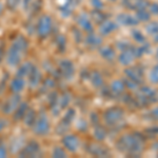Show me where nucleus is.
<instances>
[{"label": "nucleus", "instance_id": "f257e3e1", "mask_svg": "<svg viewBox=\"0 0 158 158\" xmlns=\"http://www.w3.org/2000/svg\"><path fill=\"white\" fill-rule=\"evenodd\" d=\"M116 148L119 152L127 156H140L144 149L143 138L139 133L123 134L117 139Z\"/></svg>", "mask_w": 158, "mask_h": 158}, {"label": "nucleus", "instance_id": "f03ea898", "mask_svg": "<svg viewBox=\"0 0 158 158\" xmlns=\"http://www.w3.org/2000/svg\"><path fill=\"white\" fill-rule=\"evenodd\" d=\"M30 48L29 40L24 36L19 35L12 41L9 49L6 51V59L7 65L11 68H17L23 61L24 56L27 54Z\"/></svg>", "mask_w": 158, "mask_h": 158}, {"label": "nucleus", "instance_id": "7ed1b4c3", "mask_svg": "<svg viewBox=\"0 0 158 158\" xmlns=\"http://www.w3.org/2000/svg\"><path fill=\"white\" fill-rule=\"evenodd\" d=\"M102 118L110 128L119 129L124 123V110L120 106H112L103 112Z\"/></svg>", "mask_w": 158, "mask_h": 158}, {"label": "nucleus", "instance_id": "20e7f679", "mask_svg": "<svg viewBox=\"0 0 158 158\" xmlns=\"http://www.w3.org/2000/svg\"><path fill=\"white\" fill-rule=\"evenodd\" d=\"M137 96L136 101L138 106H148L150 104H154L158 102V93L155 89L151 86L143 85L140 86L138 91L136 92Z\"/></svg>", "mask_w": 158, "mask_h": 158}, {"label": "nucleus", "instance_id": "39448f33", "mask_svg": "<svg viewBox=\"0 0 158 158\" xmlns=\"http://www.w3.org/2000/svg\"><path fill=\"white\" fill-rule=\"evenodd\" d=\"M32 131L38 137H45L51 132V120L45 113H38L36 120L32 126Z\"/></svg>", "mask_w": 158, "mask_h": 158}, {"label": "nucleus", "instance_id": "423d86ee", "mask_svg": "<svg viewBox=\"0 0 158 158\" xmlns=\"http://www.w3.org/2000/svg\"><path fill=\"white\" fill-rule=\"evenodd\" d=\"M53 30V19L49 15H41L36 24V34L39 39H45Z\"/></svg>", "mask_w": 158, "mask_h": 158}, {"label": "nucleus", "instance_id": "0eeeda50", "mask_svg": "<svg viewBox=\"0 0 158 158\" xmlns=\"http://www.w3.org/2000/svg\"><path fill=\"white\" fill-rule=\"evenodd\" d=\"M42 154L41 147H40L39 142L36 140H29L27 142H25L23 147L21 148V150L17 153L18 157H39Z\"/></svg>", "mask_w": 158, "mask_h": 158}, {"label": "nucleus", "instance_id": "6e6552de", "mask_svg": "<svg viewBox=\"0 0 158 158\" xmlns=\"http://www.w3.org/2000/svg\"><path fill=\"white\" fill-rule=\"evenodd\" d=\"M21 94H12L7 96L1 106V112L4 116H12L17 106L21 103Z\"/></svg>", "mask_w": 158, "mask_h": 158}, {"label": "nucleus", "instance_id": "1a4fd4ad", "mask_svg": "<svg viewBox=\"0 0 158 158\" xmlns=\"http://www.w3.org/2000/svg\"><path fill=\"white\" fill-rule=\"evenodd\" d=\"M61 143L62 147L67 150L68 153H76L79 150L80 147V139L77 135L75 134H64L61 139Z\"/></svg>", "mask_w": 158, "mask_h": 158}, {"label": "nucleus", "instance_id": "9d476101", "mask_svg": "<svg viewBox=\"0 0 158 158\" xmlns=\"http://www.w3.org/2000/svg\"><path fill=\"white\" fill-rule=\"evenodd\" d=\"M86 151L90 155L95 157H108L110 155L108 148L101 144L100 141H97V140L95 142H89L86 144Z\"/></svg>", "mask_w": 158, "mask_h": 158}, {"label": "nucleus", "instance_id": "9b49d317", "mask_svg": "<svg viewBox=\"0 0 158 158\" xmlns=\"http://www.w3.org/2000/svg\"><path fill=\"white\" fill-rule=\"evenodd\" d=\"M27 79L15 75V77L9 81V91L12 94H21L27 88Z\"/></svg>", "mask_w": 158, "mask_h": 158}, {"label": "nucleus", "instance_id": "f8f14e48", "mask_svg": "<svg viewBox=\"0 0 158 158\" xmlns=\"http://www.w3.org/2000/svg\"><path fill=\"white\" fill-rule=\"evenodd\" d=\"M58 70H59L60 75L65 79H72L73 76L75 75V67L74 63L69 59L61 60L58 64Z\"/></svg>", "mask_w": 158, "mask_h": 158}, {"label": "nucleus", "instance_id": "ddd939ff", "mask_svg": "<svg viewBox=\"0 0 158 158\" xmlns=\"http://www.w3.org/2000/svg\"><path fill=\"white\" fill-rule=\"evenodd\" d=\"M124 75L127 78L131 79V80L137 82L138 85H142V80H143V71L142 69H140L139 67H127V69H124Z\"/></svg>", "mask_w": 158, "mask_h": 158}, {"label": "nucleus", "instance_id": "4468645a", "mask_svg": "<svg viewBox=\"0 0 158 158\" xmlns=\"http://www.w3.org/2000/svg\"><path fill=\"white\" fill-rule=\"evenodd\" d=\"M43 78H42V74L40 72V70L38 69L36 65H34L33 68L32 72L27 77V85H29L30 89H36L38 88L40 85H41Z\"/></svg>", "mask_w": 158, "mask_h": 158}, {"label": "nucleus", "instance_id": "2eb2a0df", "mask_svg": "<svg viewBox=\"0 0 158 158\" xmlns=\"http://www.w3.org/2000/svg\"><path fill=\"white\" fill-rule=\"evenodd\" d=\"M118 27L119 24L117 22L113 21V20L106 19L104 21H102L99 24V29H98L99 35H101V36H109L110 34L115 32L118 29Z\"/></svg>", "mask_w": 158, "mask_h": 158}, {"label": "nucleus", "instance_id": "dca6fc26", "mask_svg": "<svg viewBox=\"0 0 158 158\" xmlns=\"http://www.w3.org/2000/svg\"><path fill=\"white\" fill-rule=\"evenodd\" d=\"M76 21H77V24L82 31H85L86 33L94 32V25L92 23V20L85 13H80L76 18Z\"/></svg>", "mask_w": 158, "mask_h": 158}, {"label": "nucleus", "instance_id": "f3484780", "mask_svg": "<svg viewBox=\"0 0 158 158\" xmlns=\"http://www.w3.org/2000/svg\"><path fill=\"white\" fill-rule=\"evenodd\" d=\"M116 22L118 24L124 25V27H135L139 23L138 19L133 15L127 14V13H121V14L116 16Z\"/></svg>", "mask_w": 158, "mask_h": 158}, {"label": "nucleus", "instance_id": "a211bd4d", "mask_svg": "<svg viewBox=\"0 0 158 158\" xmlns=\"http://www.w3.org/2000/svg\"><path fill=\"white\" fill-rule=\"evenodd\" d=\"M133 47V45H132ZM132 47L130 48L128 50H124L122 51L120 54L118 55V61L121 65L123 67H129V65L132 64V62L136 59L135 58V55H134V52H133V49Z\"/></svg>", "mask_w": 158, "mask_h": 158}, {"label": "nucleus", "instance_id": "6ab92c4d", "mask_svg": "<svg viewBox=\"0 0 158 158\" xmlns=\"http://www.w3.org/2000/svg\"><path fill=\"white\" fill-rule=\"evenodd\" d=\"M122 3H123V6L126 7H128L129 10L138 11V10L148 9L150 2L148 0H123Z\"/></svg>", "mask_w": 158, "mask_h": 158}, {"label": "nucleus", "instance_id": "aec40b11", "mask_svg": "<svg viewBox=\"0 0 158 158\" xmlns=\"http://www.w3.org/2000/svg\"><path fill=\"white\" fill-rule=\"evenodd\" d=\"M98 52H99V55L101 56V58L109 61V62H112V61H114L116 59L115 50L112 47H110V45H101V47H99Z\"/></svg>", "mask_w": 158, "mask_h": 158}, {"label": "nucleus", "instance_id": "412c9836", "mask_svg": "<svg viewBox=\"0 0 158 158\" xmlns=\"http://www.w3.org/2000/svg\"><path fill=\"white\" fill-rule=\"evenodd\" d=\"M33 68H34V64H33L31 61H24V62H21L18 67H17L16 76L27 79L31 72H32Z\"/></svg>", "mask_w": 158, "mask_h": 158}, {"label": "nucleus", "instance_id": "4be33fe9", "mask_svg": "<svg viewBox=\"0 0 158 158\" xmlns=\"http://www.w3.org/2000/svg\"><path fill=\"white\" fill-rule=\"evenodd\" d=\"M110 94H112L113 96H121L126 91V85H124L123 80L120 79H116L113 80L110 85Z\"/></svg>", "mask_w": 158, "mask_h": 158}, {"label": "nucleus", "instance_id": "5701e85b", "mask_svg": "<svg viewBox=\"0 0 158 158\" xmlns=\"http://www.w3.org/2000/svg\"><path fill=\"white\" fill-rule=\"evenodd\" d=\"M85 43L90 48H98L99 49V47H101L102 44V37L101 35H97L94 32L88 33L85 37Z\"/></svg>", "mask_w": 158, "mask_h": 158}, {"label": "nucleus", "instance_id": "b1692460", "mask_svg": "<svg viewBox=\"0 0 158 158\" xmlns=\"http://www.w3.org/2000/svg\"><path fill=\"white\" fill-rule=\"evenodd\" d=\"M30 106L27 102H24V101H21V103L17 106V109L15 110V112L12 114V117H13V120L14 121H22L23 117L27 113V111L29 110Z\"/></svg>", "mask_w": 158, "mask_h": 158}, {"label": "nucleus", "instance_id": "393cba45", "mask_svg": "<svg viewBox=\"0 0 158 158\" xmlns=\"http://www.w3.org/2000/svg\"><path fill=\"white\" fill-rule=\"evenodd\" d=\"M89 79H90L92 85L96 89H100L103 86V83H104V80H103V77L101 75L100 72L98 71H93V72L90 73L89 75Z\"/></svg>", "mask_w": 158, "mask_h": 158}, {"label": "nucleus", "instance_id": "a878e982", "mask_svg": "<svg viewBox=\"0 0 158 158\" xmlns=\"http://www.w3.org/2000/svg\"><path fill=\"white\" fill-rule=\"evenodd\" d=\"M37 114L38 113L34 109L29 108V110L27 111V113H25V115L23 117V119H22V122H23L24 126L27 127V128H32V126L34 124L35 120H36Z\"/></svg>", "mask_w": 158, "mask_h": 158}, {"label": "nucleus", "instance_id": "bb28decb", "mask_svg": "<svg viewBox=\"0 0 158 158\" xmlns=\"http://www.w3.org/2000/svg\"><path fill=\"white\" fill-rule=\"evenodd\" d=\"M93 135H94L95 140H97V141H103L106 137V130L104 129V127H102L101 124L97 123L94 126Z\"/></svg>", "mask_w": 158, "mask_h": 158}, {"label": "nucleus", "instance_id": "cd10ccee", "mask_svg": "<svg viewBox=\"0 0 158 158\" xmlns=\"http://www.w3.org/2000/svg\"><path fill=\"white\" fill-rule=\"evenodd\" d=\"M151 16H152V15L150 14V12L148 11L147 9L138 10V11H136V14H135V17L138 19V21H141V22L150 21V19H151Z\"/></svg>", "mask_w": 158, "mask_h": 158}, {"label": "nucleus", "instance_id": "c85d7f7f", "mask_svg": "<svg viewBox=\"0 0 158 158\" xmlns=\"http://www.w3.org/2000/svg\"><path fill=\"white\" fill-rule=\"evenodd\" d=\"M106 19V16L101 12V10H96L94 9V11H92V20L96 23L100 24L101 22L104 21Z\"/></svg>", "mask_w": 158, "mask_h": 158}, {"label": "nucleus", "instance_id": "c756f323", "mask_svg": "<svg viewBox=\"0 0 158 158\" xmlns=\"http://www.w3.org/2000/svg\"><path fill=\"white\" fill-rule=\"evenodd\" d=\"M131 35H132V37H133V39L135 40V42L139 43V44H142V43L147 42L146 41V36L142 34V32L140 30H137V29L132 30Z\"/></svg>", "mask_w": 158, "mask_h": 158}, {"label": "nucleus", "instance_id": "7c9ffc66", "mask_svg": "<svg viewBox=\"0 0 158 158\" xmlns=\"http://www.w3.org/2000/svg\"><path fill=\"white\" fill-rule=\"evenodd\" d=\"M52 157L54 158H64L68 157V152L63 147L56 146L52 151Z\"/></svg>", "mask_w": 158, "mask_h": 158}, {"label": "nucleus", "instance_id": "2f4dec72", "mask_svg": "<svg viewBox=\"0 0 158 158\" xmlns=\"http://www.w3.org/2000/svg\"><path fill=\"white\" fill-rule=\"evenodd\" d=\"M146 31L149 35H154L158 34V22L157 21H151L146 25Z\"/></svg>", "mask_w": 158, "mask_h": 158}, {"label": "nucleus", "instance_id": "473e14b6", "mask_svg": "<svg viewBox=\"0 0 158 158\" xmlns=\"http://www.w3.org/2000/svg\"><path fill=\"white\" fill-rule=\"evenodd\" d=\"M123 82H124V85H126V88L128 89V90L130 91H133V92H137L138 91V89L140 88V85H138L137 82H135V81L133 80H131V79H129V78H127L126 79H123Z\"/></svg>", "mask_w": 158, "mask_h": 158}, {"label": "nucleus", "instance_id": "72a5a7b5", "mask_svg": "<svg viewBox=\"0 0 158 158\" xmlns=\"http://www.w3.org/2000/svg\"><path fill=\"white\" fill-rule=\"evenodd\" d=\"M149 78L152 83H158V63L153 67L151 72H150Z\"/></svg>", "mask_w": 158, "mask_h": 158}, {"label": "nucleus", "instance_id": "f704fd0d", "mask_svg": "<svg viewBox=\"0 0 158 158\" xmlns=\"http://www.w3.org/2000/svg\"><path fill=\"white\" fill-rule=\"evenodd\" d=\"M116 47H117V49L120 50L122 52V51H124V50L130 49V48L132 47V44L128 41V40H120V41H118L116 43Z\"/></svg>", "mask_w": 158, "mask_h": 158}, {"label": "nucleus", "instance_id": "c9c22d12", "mask_svg": "<svg viewBox=\"0 0 158 158\" xmlns=\"http://www.w3.org/2000/svg\"><path fill=\"white\" fill-rule=\"evenodd\" d=\"M9 147L4 142H0V158H6L9 156Z\"/></svg>", "mask_w": 158, "mask_h": 158}, {"label": "nucleus", "instance_id": "e433bc0d", "mask_svg": "<svg viewBox=\"0 0 158 158\" xmlns=\"http://www.w3.org/2000/svg\"><path fill=\"white\" fill-rule=\"evenodd\" d=\"M21 0H6V6L9 7L11 11H15L18 7L19 3Z\"/></svg>", "mask_w": 158, "mask_h": 158}, {"label": "nucleus", "instance_id": "4c0bfd02", "mask_svg": "<svg viewBox=\"0 0 158 158\" xmlns=\"http://www.w3.org/2000/svg\"><path fill=\"white\" fill-rule=\"evenodd\" d=\"M147 10L150 12V14H151V15H155V16H157V15H158V3H157V2L150 3Z\"/></svg>", "mask_w": 158, "mask_h": 158}, {"label": "nucleus", "instance_id": "58836bf2", "mask_svg": "<svg viewBox=\"0 0 158 158\" xmlns=\"http://www.w3.org/2000/svg\"><path fill=\"white\" fill-rule=\"evenodd\" d=\"M7 124H9V121H7L4 117L0 116V133H2V132L6 129Z\"/></svg>", "mask_w": 158, "mask_h": 158}, {"label": "nucleus", "instance_id": "ea45409f", "mask_svg": "<svg viewBox=\"0 0 158 158\" xmlns=\"http://www.w3.org/2000/svg\"><path fill=\"white\" fill-rule=\"evenodd\" d=\"M91 3L96 10H101L103 7V2L101 0H91Z\"/></svg>", "mask_w": 158, "mask_h": 158}, {"label": "nucleus", "instance_id": "a19ab883", "mask_svg": "<svg viewBox=\"0 0 158 158\" xmlns=\"http://www.w3.org/2000/svg\"><path fill=\"white\" fill-rule=\"evenodd\" d=\"M57 42H58V49L64 50V48H65V42H67V41H65V39H64V37L60 36L59 38H58Z\"/></svg>", "mask_w": 158, "mask_h": 158}, {"label": "nucleus", "instance_id": "79ce46f5", "mask_svg": "<svg viewBox=\"0 0 158 158\" xmlns=\"http://www.w3.org/2000/svg\"><path fill=\"white\" fill-rule=\"evenodd\" d=\"M150 114H151V117L153 119H155V120L158 121V106L152 109V111L150 112Z\"/></svg>", "mask_w": 158, "mask_h": 158}, {"label": "nucleus", "instance_id": "37998d69", "mask_svg": "<svg viewBox=\"0 0 158 158\" xmlns=\"http://www.w3.org/2000/svg\"><path fill=\"white\" fill-rule=\"evenodd\" d=\"M4 57H6V51H4V49L2 47H0V63L2 62Z\"/></svg>", "mask_w": 158, "mask_h": 158}, {"label": "nucleus", "instance_id": "c03bdc74", "mask_svg": "<svg viewBox=\"0 0 158 158\" xmlns=\"http://www.w3.org/2000/svg\"><path fill=\"white\" fill-rule=\"evenodd\" d=\"M148 131H151L149 133H153V134H158V127H153V128L148 129Z\"/></svg>", "mask_w": 158, "mask_h": 158}, {"label": "nucleus", "instance_id": "a18cd8bd", "mask_svg": "<svg viewBox=\"0 0 158 158\" xmlns=\"http://www.w3.org/2000/svg\"><path fill=\"white\" fill-rule=\"evenodd\" d=\"M22 2H23V6L27 7V6H30L31 2H32V0H22Z\"/></svg>", "mask_w": 158, "mask_h": 158}, {"label": "nucleus", "instance_id": "49530a36", "mask_svg": "<svg viewBox=\"0 0 158 158\" xmlns=\"http://www.w3.org/2000/svg\"><path fill=\"white\" fill-rule=\"evenodd\" d=\"M153 41H154L155 43H158V34L154 35V39H153Z\"/></svg>", "mask_w": 158, "mask_h": 158}, {"label": "nucleus", "instance_id": "de8ad7c7", "mask_svg": "<svg viewBox=\"0 0 158 158\" xmlns=\"http://www.w3.org/2000/svg\"><path fill=\"white\" fill-rule=\"evenodd\" d=\"M156 57L158 58V48H157V50H156Z\"/></svg>", "mask_w": 158, "mask_h": 158}, {"label": "nucleus", "instance_id": "09e8293b", "mask_svg": "<svg viewBox=\"0 0 158 158\" xmlns=\"http://www.w3.org/2000/svg\"><path fill=\"white\" fill-rule=\"evenodd\" d=\"M111 1H116V0H111Z\"/></svg>", "mask_w": 158, "mask_h": 158}]
</instances>
